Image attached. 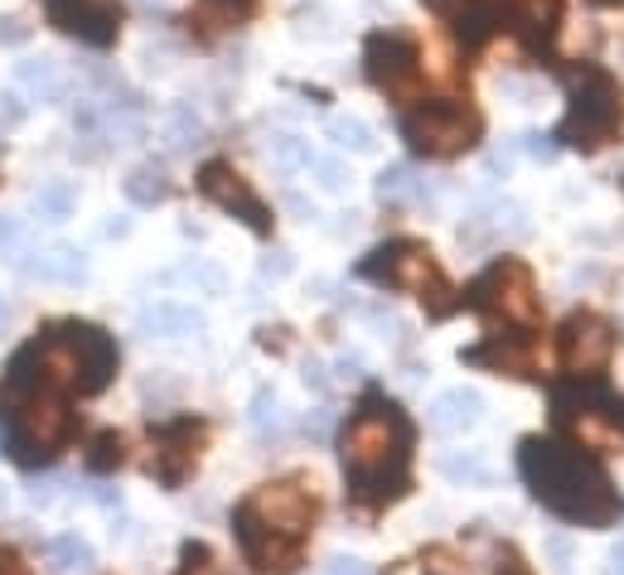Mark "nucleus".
<instances>
[{"mask_svg": "<svg viewBox=\"0 0 624 575\" xmlns=\"http://www.w3.org/2000/svg\"><path fill=\"white\" fill-rule=\"evenodd\" d=\"M407 455H411V426L403 406L368 397L353 411L349 431H344V474H349V493L368 507L393 503L407 493Z\"/></svg>", "mask_w": 624, "mask_h": 575, "instance_id": "nucleus-1", "label": "nucleus"}, {"mask_svg": "<svg viewBox=\"0 0 624 575\" xmlns=\"http://www.w3.org/2000/svg\"><path fill=\"white\" fill-rule=\"evenodd\" d=\"M523 474H528L532 493L566 523L605 527L620 513V499L610 493V479L586 459L581 450L548 445V440H528L523 445Z\"/></svg>", "mask_w": 624, "mask_h": 575, "instance_id": "nucleus-2", "label": "nucleus"}, {"mask_svg": "<svg viewBox=\"0 0 624 575\" xmlns=\"http://www.w3.org/2000/svg\"><path fill=\"white\" fill-rule=\"evenodd\" d=\"M615 131H620V83L610 73H600V68H581L576 93H572V111H566L556 135H562L566 145L596 151V145H605Z\"/></svg>", "mask_w": 624, "mask_h": 575, "instance_id": "nucleus-3", "label": "nucleus"}, {"mask_svg": "<svg viewBox=\"0 0 624 575\" xmlns=\"http://www.w3.org/2000/svg\"><path fill=\"white\" fill-rule=\"evenodd\" d=\"M470 304L475 310H484L489 320H499L504 330H538V320H542L538 290H532V276H528V266L523 262L489 266L484 276L475 280Z\"/></svg>", "mask_w": 624, "mask_h": 575, "instance_id": "nucleus-4", "label": "nucleus"}, {"mask_svg": "<svg viewBox=\"0 0 624 575\" xmlns=\"http://www.w3.org/2000/svg\"><path fill=\"white\" fill-rule=\"evenodd\" d=\"M403 135L411 151L445 160V155H460L465 145H475L479 117L470 107H460V101H427V107L403 117Z\"/></svg>", "mask_w": 624, "mask_h": 575, "instance_id": "nucleus-5", "label": "nucleus"}, {"mask_svg": "<svg viewBox=\"0 0 624 575\" xmlns=\"http://www.w3.org/2000/svg\"><path fill=\"white\" fill-rule=\"evenodd\" d=\"M363 276L383 280V286H397V290H417L421 300L451 296V286H445L436 262H431V252L417 242H393V247H383V252H373V262H363ZM436 314H445L441 300H436Z\"/></svg>", "mask_w": 624, "mask_h": 575, "instance_id": "nucleus-6", "label": "nucleus"}, {"mask_svg": "<svg viewBox=\"0 0 624 575\" xmlns=\"http://www.w3.org/2000/svg\"><path fill=\"white\" fill-rule=\"evenodd\" d=\"M242 513H248L252 523L272 527V532L305 541L310 523H315V513H320V499L300 479H276V483H262V489L242 503Z\"/></svg>", "mask_w": 624, "mask_h": 575, "instance_id": "nucleus-7", "label": "nucleus"}, {"mask_svg": "<svg viewBox=\"0 0 624 575\" xmlns=\"http://www.w3.org/2000/svg\"><path fill=\"white\" fill-rule=\"evenodd\" d=\"M615 354V330L600 314H572L562 324V363L576 378H596Z\"/></svg>", "mask_w": 624, "mask_h": 575, "instance_id": "nucleus-8", "label": "nucleus"}, {"mask_svg": "<svg viewBox=\"0 0 624 575\" xmlns=\"http://www.w3.org/2000/svg\"><path fill=\"white\" fill-rule=\"evenodd\" d=\"M199 189H204V194L214 199L218 208H228V213H238L242 223H252L257 232L272 228V213H266V203H262L257 194H252L248 179H242L232 165H223V160L204 165V175H199Z\"/></svg>", "mask_w": 624, "mask_h": 575, "instance_id": "nucleus-9", "label": "nucleus"}, {"mask_svg": "<svg viewBox=\"0 0 624 575\" xmlns=\"http://www.w3.org/2000/svg\"><path fill=\"white\" fill-rule=\"evenodd\" d=\"M238 541H242V551H248V561H252L257 571L291 575V571L300 566V541L272 532V527H262V523H252L242 507H238Z\"/></svg>", "mask_w": 624, "mask_h": 575, "instance_id": "nucleus-10", "label": "nucleus"}, {"mask_svg": "<svg viewBox=\"0 0 624 575\" xmlns=\"http://www.w3.org/2000/svg\"><path fill=\"white\" fill-rule=\"evenodd\" d=\"M49 20L63 34H77L87 44H111L117 39V10L107 0H44Z\"/></svg>", "mask_w": 624, "mask_h": 575, "instance_id": "nucleus-11", "label": "nucleus"}, {"mask_svg": "<svg viewBox=\"0 0 624 575\" xmlns=\"http://www.w3.org/2000/svg\"><path fill=\"white\" fill-rule=\"evenodd\" d=\"M368 77L383 93H407L411 77H417V49L403 34H373L368 39Z\"/></svg>", "mask_w": 624, "mask_h": 575, "instance_id": "nucleus-12", "label": "nucleus"}, {"mask_svg": "<svg viewBox=\"0 0 624 575\" xmlns=\"http://www.w3.org/2000/svg\"><path fill=\"white\" fill-rule=\"evenodd\" d=\"M199 440H204V431H199L194 421H175V426H165V431H160V450H155L151 469L160 474L165 483H180L184 474L194 469V459H199Z\"/></svg>", "mask_w": 624, "mask_h": 575, "instance_id": "nucleus-13", "label": "nucleus"}, {"mask_svg": "<svg viewBox=\"0 0 624 575\" xmlns=\"http://www.w3.org/2000/svg\"><path fill=\"white\" fill-rule=\"evenodd\" d=\"M475 416H479L475 392H445V397L431 406V426H436V431H465V426H475Z\"/></svg>", "mask_w": 624, "mask_h": 575, "instance_id": "nucleus-14", "label": "nucleus"}, {"mask_svg": "<svg viewBox=\"0 0 624 575\" xmlns=\"http://www.w3.org/2000/svg\"><path fill=\"white\" fill-rule=\"evenodd\" d=\"M15 77H20V87H25V93L35 97V101H59V97H63V77H59V68H53L49 59L20 63Z\"/></svg>", "mask_w": 624, "mask_h": 575, "instance_id": "nucleus-15", "label": "nucleus"}, {"mask_svg": "<svg viewBox=\"0 0 624 575\" xmlns=\"http://www.w3.org/2000/svg\"><path fill=\"white\" fill-rule=\"evenodd\" d=\"M127 199L141 203V208H155V203H165V199H170V179H165V169L136 165V169L127 175Z\"/></svg>", "mask_w": 624, "mask_h": 575, "instance_id": "nucleus-16", "label": "nucleus"}, {"mask_svg": "<svg viewBox=\"0 0 624 575\" xmlns=\"http://www.w3.org/2000/svg\"><path fill=\"white\" fill-rule=\"evenodd\" d=\"M518 25L532 44H548L556 29V0H523L518 5Z\"/></svg>", "mask_w": 624, "mask_h": 575, "instance_id": "nucleus-17", "label": "nucleus"}, {"mask_svg": "<svg viewBox=\"0 0 624 575\" xmlns=\"http://www.w3.org/2000/svg\"><path fill=\"white\" fill-rule=\"evenodd\" d=\"M325 135H329V141L334 145H344V151H373V131H368V121H359V117H344V111H339V117H329L325 121Z\"/></svg>", "mask_w": 624, "mask_h": 575, "instance_id": "nucleus-18", "label": "nucleus"}, {"mask_svg": "<svg viewBox=\"0 0 624 575\" xmlns=\"http://www.w3.org/2000/svg\"><path fill=\"white\" fill-rule=\"evenodd\" d=\"M272 160H276V169H286V175H296V169H310V141H300V135H272Z\"/></svg>", "mask_w": 624, "mask_h": 575, "instance_id": "nucleus-19", "label": "nucleus"}, {"mask_svg": "<svg viewBox=\"0 0 624 575\" xmlns=\"http://www.w3.org/2000/svg\"><path fill=\"white\" fill-rule=\"evenodd\" d=\"M494 25H499V5H489V0H470V5L460 10V39L479 44Z\"/></svg>", "mask_w": 624, "mask_h": 575, "instance_id": "nucleus-20", "label": "nucleus"}, {"mask_svg": "<svg viewBox=\"0 0 624 575\" xmlns=\"http://www.w3.org/2000/svg\"><path fill=\"white\" fill-rule=\"evenodd\" d=\"M310 169L320 175V189H329V194H344V189L353 184L349 165H344V160H329V155H325V160H310Z\"/></svg>", "mask_w": 624, "mask_h": 575, "instance_id": "nucleus-21", "label": "nucleus"}, {"mask_svg": "<svg viewBox=\"0 0 624 575\" xmlns=\"http://www.w3.org/2000/svg\"><path fill=\"white\" fill-rule=\"evenodd\" d=\"M49 556L59 561L63 571H73V566H87V561H93V551H87V541H77V537H59L49 547Z\"/></svg>", "mask_w": 624, "mask_h": 575, "instance_id": "nucleus-22", "label": "nucleus"}, {"mask_svg": "<svg viewBox=\"0 0 624 575\" xmlns=\"http://www.w3.org/2000/svg\"><path fill=\"white\" fill-rule=\"evenodd\" d=\"M199 135H204V127H199V117L189 107H175L170 111V141L175 145H199Z\"/></svg>", "mask_w": 624, "mask_h": 575, "instance_id": "nucleus-23", "label": "nucleus"}, {"mask_svg": "<svg viewBox=\"0 0 624 575\" xmlns=\"http://www.w3.org/2000/svg\"><path fill=\"white\" fill-rule=\"evenodd\" d=\"M377 194H383V199H407L411 194V169L407 165L383 169V179H377Z\"/></svg>", "mask_w": 624, "mask_h": 575, "instance_id": "nucleus-24", "label": "nucleus"}, {"mask_svg": "<svg viewBox=\"0 0 624 575\" xmlns=\"http://www.w3.org/2000/svg\"><path fill=\"white\" fill-rule=\"evenodd\" d=\"M39 208L53 213V218H63V213L73 208V189L69 184H44L39 189Z\"/></svg>", "mask_w": 624, "mask_h": 575, "instance_id": "nucleus-25", "label": "nucleus"}, {"mask_svg": "<svg viewBox=\"0 0 624 575\" xmlns=\"http://www.w3.org/2000/svg\"><path fill=\"white\" fill-rule=\"evenodd\" d=\"M87 465H93V469L121 465V435H103V440H97V455H87Z\"/></svg>", "mask_w": 624, "mask_h": 575, "instance_id": "nucleus-26", "label": "nucleus"}, {"mask_svg": "<svg viewBox=\"0 0 624 575\" xmlns=\"http://www.w3.org/2000/svg\"><path fill=\"white\" fill-rule=\"evenodd\" d=\"M20 121H25V101H20L15 93H0V127H20Z\"/></svg>", "mask_w": 624, "mask_h": 575, "instance_id": "nucleus-27", "label": "nucleus"}, {"mask_svg": "<svg viewBox=\"0 0 624 575\" xmlns=\"http://www.w3.org/2000/svg\"><path fill=\"white\" fill-rule=\"evenodd\" d=\"M25 39H29V25H20L15 15L0 20V44H25Z\"/></svg>", "mask_w": 624, "mask_h": 575, "instance_id": "nucleus-28", "label": "nucleus"}, {"mask_svg": "<svg viewBox=\"0 0 624 575\" xmlns=\"http://www.w3.org/2000/svg\"><path fill=\"white\" fill-rule=\"evenodd\" d=\"M0 247H5V252L20 247V218H0Z\"/></svg>", "mask_w": 624, "mask_h": 575, "instance_id": "nucleus-29", "label": "nucleus"}, {"mask_svg": "<svg viewBox=\"0 0 624 575\" xmlns=\"http://www.w3.org/2000/svg\"><path fill=\"white\" fill-rule=\"evenodd\" d=\"M528 151H532V155H542V160H552L556 145H552V135H528Z\"/></svg>", "mask_w": 624, "mask_h": 575, "instance_id": "nucleus-30", "label": "nucleus"}, {"mask_svg": "<svg viewBox=\"0 0 624 575\" xmlns=\"http://www.w3.org/2000/svg\"><path fill=\"white\" fill-rule=\"evenodd\" d=\"M0 575H29V571L20 566V556H15V551H0Z\"/></svg>", "mask_w": 624, "mask_h": 575, "instance_id": "nucleus-31", "label": "nucleus"}, {"mask_svg": "<svg viewBox=\"0 0 624 575\" xmlns=\"http://www.w3.org/2000/svg\"><path fill=\"white\" fill-rule=\"evenodd\" d=\"M610 575H624V551H615V561H610Z\"/></svg>", "mask_w": 624, "mask_h": 575, "instance_id": "nucleus-32", "label": "nucleus"}, {"mask_svg": "<svg viewBox=\"0 0 624 575\" xmlns=\"http://www.w3.org/2000/svg\"><path fill=\"white\" fill-rule=\"evenodd\" d=\"M10 320V310H5V300H0V324H5Z\"/></svg>", "mask_w": 624, "mask_h": 575, "instance_id": "nucleus-33", "label": "nucleus"}, {"mask_svg": "<svg viewBox=\"0 0 624 575\" xmlns=\"http://www.w3.org/2000/svg\"><path fill=\"white\" fill-rule=\"evenodd\" d=\"M141 5H165V0H141Z\"/></svg>", "mask_w": 624, "mask_h": 575, "instance_id": "nucleus-34", "label": "nucleus"}, {"mask_svg": "<svg viewBox=\"0 0 624 575\" xmlns=\"http://www.w3.org/2000/svg\"><path fill=\"white\" fill-rule=\"evenodd\" d=\"M0 503H5V493H0Z\"/></svg>", "mask_w": 624, "mask_h": 575, "instance_id": "nucleus-35", "label": "nucleus"}]
</instances>
